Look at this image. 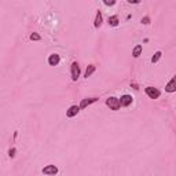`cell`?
I'll list each match as a JSON object with an SVG mask.
<instances>
[{"label": "cell", "instance_id": "cell-14", "mask_svg": "<svg viewBox=\"0 0 176 176\" xmlns=\"http://www.w3.org/2000/svg\"><path fill=\"white\" fill-rule=\"evenodd\" d=\"M161 55H163V53H161V51H157V53L151 57V63H156V62H158V59L161 58Z\"/></svg>", "mask_w": 176, "mask_h": 176}, {"label": "cell", "instance_id": "cell-15", "mask_svg": "<svg viewBox=\"0 0 176 176\" xmlns=\"http://www.w3.org/2000/svg\"><path fill=\"white\" fill-rule=\"evenodd\" d=\"M30 40L37 41V40H40V36H39L37 33H32V34H30Z\"/></svg>", "mask_w": 176, "mask_h": 176}, {"label": "cell", "instance_id": "cell-7", "mask_svg": "<svg viewBox=\"0 0 176 176\" xmlns=\"http://www.w3.org/2000/svg\"><path fill=\"white\" fill-rule=\"evenodd\" d=\"M59 61H61V58L58 54H51L50 57H48V63H50L51 66H57V65L59 63Z\"/></svg>", "mask_w": 176, "mask_h": 176}, {"label": "cell", "instance_id": "cell-17", "mask_svg": "<svg viewBox=\"0 0 176 176\" xmlns=\"http://www.w3.org/2000/svg\"><path fill=\"white\" fill-rule=\"evenodd\" d=\"M103 3H105L106 6H113V4H116V2H114V0H113V2H108V0H105V2H103Z\"/></svg>", "mask_w": 176, "mask_h": 176}, {"label": "cell", "instance_id": "cell-13", "mask_svg": "<svg viewBox=\"0 0 176 176\" xmlns=\"http://www.w3.org/2000/svg\"><path fill=\"white\" fill-rule=\"evenodd\" d=\"M94 72H95V66H94V65H89V66L87 68V70H85V74H84V77H89V76H91L92 73H94Z\"/></svg>", "mask_w": 176, "mask_h": 176}, {"label": "cell", "instance_id": "cell-6", "mask_svg": "<svg viewBox=\"0 0 176 176\" xmlns=\"http://www.w3.org/2000/svg\"><path fill=\"white\" fill-rule=\"evenodd\" d=\"M165 91L167 92H175L176 91V74L172 77V80L167 84V87H165Z\"/></svg>", "mask_w": 176, "mask_h": 176}, {"label": "cell", "instance_id": "cell-12", "mask_svg": "<svg viewBox=\"0 0 176 176\" xmlns=\"http://www.w3.org/2000/svg\"><path fill=\"white\" fill-rule=\"evenodd\" d=\"M140 54H142V46H140V44H138V46H136L135 48H133L132 55H133V58H138Z\"/></svg>", "mask_w": 176, "mask_h": 176}, {"label": "cell", "instance_id": "cell-11", "mask_svg": "<svg viewBox=\"0 0 176 176\" xmlns=\"http://www.w3.org/2000/svg\"><path fill=\"white\" fill-rule=\"evenodd\" d=\"M118 17L117 15H112V17H109V25L110 26H117L118 25Z\"/></svg>", "mask_w": 176, "mask_h": 176}, {"label": "cell", "instance_id": "cell-10", "mask_svg": "<svg viewBox=\"0 0 176 176\" xmlns=\"http://www.w3.org/2000/svg\"><path fill=\"white\" fill-rule=\"evenodd\" d=\"M101 25H102V14H101V11H98L96 13V17H95V21H94V26L99 28Z\"/></svg>", "mask_w": 176, "mask_h": 176}, {"label": "cell", "instance_id": "cell-5", "mask_svg": "<svg viewBox=\"0 0 176 176\" xmlns=\"http://www.w3.org/2000/svg\"><path fill=\"white\" fill-rule=\"evenodd\" d=\"M43 173L44 175H57L58 173V168L55 165H47L43 168Z\"/></svg>", "mask_w": 176, "mask_h": 176}, {"label": "cell", "instance_id": "cell-2", "mask_svg": "<svg viewBox=\"0 0 176 176\" xmlns=\"http://www.w3.org/2000/svg\"><path fill=\"white\" fill-rule=\"evenodd\" d=\"M70 76H72V80L77 81L78 77H80V66H78L77 62H73L70 66Z\"/></svg>", "mask_w": 176, "mask_h": 176}, {"label": "cell", "instance_id": "cell-16", "mask_svg": "<svg viewBox=\"0 0 176 176\" xmlns=\"http://www.w3.org/2000/svg\"><path fill=\"white\" fill-rule=\"evenodd\" d=\"M149 22H150V18H149V17H144V18H142V23H146V25H147Z\"/></svg>", "mask_w": 176, "mask_h": 176}, {"label": "cell", "instance_id": "cell-3", "mask_svg": "<svg viewBox=\"0 0 176 176\" xmlns=\"http://www.w3.org/2000/svg\"><path fill=\"white\" fill-rule=\"evenodd\" d=\"M144 91H146V95L149 96V98H151V99H157V98H160V95H161V92L158 91L157 88H154V87H146L144 88Z\"/></svg>", "mask_w": 176, "mask_h": 176}, {"label": "cell", "instance_id": "cell-4", "mask_svg": "<svg viewBox=\"0 0 176 176\" xmlns=\"http://www.w3.org/2000/svg\"><path fill=\"white\" fill-rule=\"evenodd\" d=\"M78 112H80V106L73 105V106H70V108L66 110V116L69 117V118H73L74 116L78 114Z\"/></svg>", "mask_w": 176, "mask_h": 176}, {"label": "cell", "instance_id": "cell-1", "mask_svg": "<svg viewBox=\"0 0 176 176\" xmlns=\"http://www.w3.org/2000/svg\"><path fill=\"white\" fill-rule=\"evenodd\" d=\"M106 106L116 112V110H120V108H121V102H120V99L114 98V96H110L109 99H106Z\"/></svg>", "mask_w": 176, "mask_h": 176}, {"label": "cell", "instance_id": "cell-8", "mask_svg": "<svg viewBox=\"0 0 176 176\" xmlns=\"http://www.w3.org/2000/svg\"><path fill=\"white\" fill-rule=\"evenodd\" d=\"M96 101H98V98H85V99H83L81 103H80V109H85L87 106H89L91 103H95Z\"/></svg>", "mask_w": 176, "mask_h": 176}, {"label": "cell", "instance_id": "cell-9", "mask_svg": "<svg viewBox=\"0 0 176 176\" xmlns=\"http://www.w3.org/2000/svg\"><path fill=\"white\" fill-rule=\"evenodd\" d=\"M132 96L131 95H123L121 99H120V102H121V106H124V108H127V106H129L131 103H132Z\"/></svg>", "mask_w": 176, "mask_h": 176}, {"label": "cell", "instance_id": "cell-18", "mask_svg": "<svg viewBox=\"0 0 176 176\" xmlns=\"http://www.w3.org/2000/svg\"><path fill=\"white\" fill-rule=\"evenodd\" d=\"M8 154H10V157H14V156H15V149H11Z\"/></svg>", "mask_w": 176, "mask_h": 176}]
</instances>
